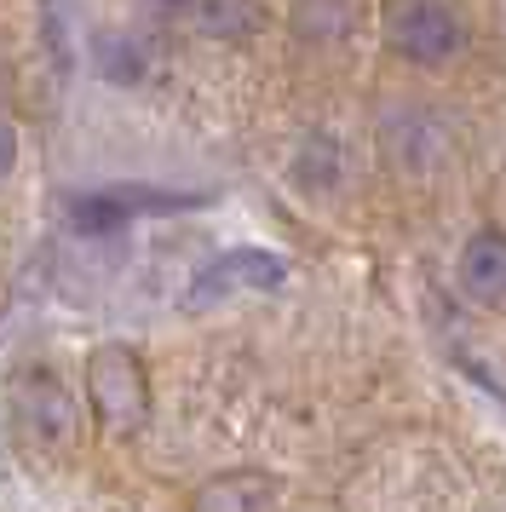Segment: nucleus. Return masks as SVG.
<instances>
[{"label":"nucleus","mask_w":506,"mask_h":512,"mask_svg":"<svg viewBox=\"0 0 506 512\" xmlns=\"http://www.w3.org/2000/svg\"><path fill=\"white\" fill-rule=\"evenodd\" d=\"M87 403L110 432H138L150 415V374L133 346H98L87 357Z\"/></svg>","instance_id":"nucleus-1"},{"label":"nucleus","mask_w":506,"mask_h":512,"mask_svg":"<svg viewBox=\"0 0 506 512\" xmlns=\"http://www.w3.org/2000/svg\"><path fill=\"white\" fill-rule=\"evenodd\" d=\"M138 6H144L156 24H173V18H190V12H196V0H138Z\"/></svg>","instance_id":"nucleus-10"},{"label":"nucleus","mask_w":506,"mask_h":512,"mask_svg":"<svg viewBox=\"0 0 506 512\" xmlns=\"http://www.w3.org/2000/svg\"><path fill=\"white\" fill-rule=\"evenodd\" d=\"M92 64H98V75H104L110 87H144L156 58H150V47H144V35L98 29V35H92Z\"/></svg>","instance_id":"nucleus-7"},{"label":"nucleus","mask_w":506,"mask_h":512,"mask_svg":"<svg viewBox=\"0 0 506 512\" xmlns=\"http://www.w3.org/2000/svg\"><path fill=\"white\" fill-rule=\"evenodd\" d=\"M334 179H340V150H334L328 133H311L305 150H299V162H294V185L299 190H328Z\"/></svg>","instance_id":"nucleus-9"},{"label":"nucleus","mask_w":506,"mask_h":512,"mask_svg":"<svg viewBox=\"0 0 506 512\" xmlns=\"http://www.w3.org/2000/svg\"><path fill=\"white\" fill-rule=\"evenodd\" d=\"M196 29L213 35V41H248L259 29V6L253 0H196Z\"/></svg>","instance_id":"nucleus-8"},{"label":"nucleus","mask_w":506,"mask_h":512,"mask_svg":"<svg viewBox=\"0 0 506 512\" xmlns=\"http://www.w3.org/2000/svg\"><path fill=\"white\" fill-rule=\"evenodd\" d=\"M282 489L271 472H219L196 489L190 512H276Z\"/></svg>","instance_id":"nucleus-6"},{"label":"nucleus","mask_w":506,"mask_h":512,"mask_svg":"<svg viewBox=\"0 0 506 512\" xmlns=\"http://www.w3.org/2000/svg\"><path fill=\"white\" fill-rule=\"evenodd\" d=\"M12 415H18V426L35 443L64 449L75 438V426H81V403L52 369H23L12 380Z\"/></svg>","instance_id":"nucleus-3"},{"label":"nucleus","mask_w":506,"mask_h":512,"mask_svg":"<svg viewBox=\"0 0 506 512\" xmlns=\"http://www.w3.org/2000/svg\"><path fill=\"white\" fill-rule=\"evenodd\" d=\"M288 282V259L282 254H265V248H230V254L207 259L184 305L190 311H207V305L230 300V294H265V288H282Z\"/></svg>","instance_id":"nucleus-4"},{"label":"nucleus","mask_w":506,"mask_h":512,"mask_svg":"<svg viewBox=\"0 0 506 512\" xmlns=\"http://www.w3.org/2000/svg\"><path fill=\"white\" fill-rule=\"evenodd\" d=\"M460 294L483 311H501L506 305V231L501 225H483V231L466 236V248L455 259Z\"/></svg>","instance_id":"nucleus-5"},{"label":"nucleus","mask_w":506,"mask_h":512,"mask_svg":"<svg viewBox=\"0 0 506 512\" xmlns=\"http://www.w3.org/2000/svg\"><path fill=\"white\" fill-rule=\"evenodd\" d=\"M18 167V133H12V121H0V179Z\"/></svg>","instance_id":"nucleus-11"},{"label":"nucleus","mask_w":506,"mask_h":512,"mask_svg":"<svg viewBox=\"0 0 506 512\" xmlns=\"http://www.w3.org/2000/svg\"><path fill=\"white\" fill-rule=\"evenodd\" d=\"M386 41L397 58H409L420 70H437V64L466 52V24L443 0H397L386 18Z\"/></svg>","instance_id":"nucleus-2"}]
</instances>
